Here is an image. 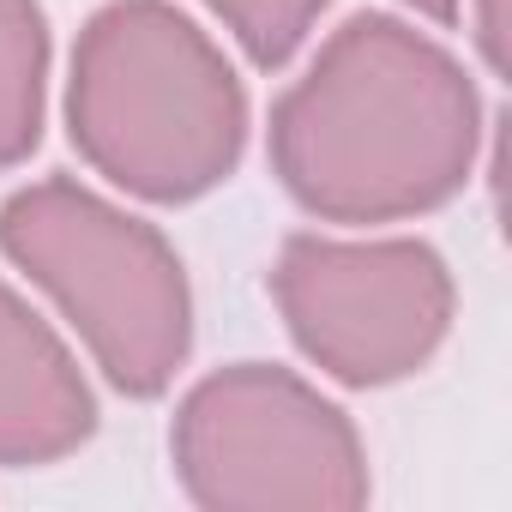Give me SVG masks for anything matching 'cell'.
Returning a JSON list of instances; mask_svg holds the SVG:
<instances>
[{
	"mask_svg": "<svg viewBox=\"0 0 512 512\" xmlns=\"http://www.w3.org/2000/svg\"><path fill=\"white\" fill-rule=\"evenodd\" d=\"M488 145L476 73L404 13H350L272 97L278 187L332 229H392L452 205Z\"/></svg>",
	"mask_w": 512,
	"mask_h": 512,
	"instance_id": "obj_1",
	"label": "cell"
},
{
	"mask_svg": "<svg viewBox=\"0 0 512 512\" xmlns=\"http://www.w3.org/2000/svg\"><path fill=\"white\" fill-rule=\"evenodd\" d=\"M61 115L79 163L145 205L217 193L253 133L247 79L175 0H103L73 37Z\"/></svg>",
	"mask_w": 512,
	"mask_h": 512,
	"instance_id": "obj_2",
	"label": "cell"
},
{
	"mask_svg": "<svg viewBox=\"0 0 512 512\" xmlns=\"http://www.w3.org/2000/svg\"><path fill=\"white\" fill-rule=\"evenodd\" d=\"M7 260L79 338L121 398H163L193 356V278L175 241L79 175H37L0 199Z\"/></svg>",
	"mask_w": 512,
	"mask_h": 512,
	"instance_id": "obj_3",
	"label": "cell"
},
{
	"mask_svg": "<svg viewBox=\"0 0 512 512\" xmlns=\"http://www.w3.org/2000/svg\"><path fill=\"white\" fill-rule=\"evenodd\" d=\"M175 488L205 512H356L374 500L356 416L284 362H223L169 416Z\"/></svg>",
	"mask_w": 512,
	"mask_h": 512,
	"instance_id": "obj_4",
	"label": "cell"
},
{
	"mask_svg": "<svg viewBox=\"0 0 512 512\" xmlns=\"http://www.w3.org/2000/svg\"><path fill=\"white\" fill-rule=\"evenodd\" d=\"M266 290L302 362L350 392L416 380L458 320L446 253L398 229H290Z\"/></svg>",
	"mask_w": 512,
	"mask_h": 512,
	"instance_id": "obj_5",
	"label": "cell"
},
{
	"mask_svg": "<svg viewBox=\"0 0 512 512\" xmlns=\"http://www.w3.org/2000/svg\"><path fill=\"white\" fill-rule=\"evenodd\" d=\"M97 392L61 326L0 278V470H49L91 446Z\"/></svg>",
	"mask_w": 512,
	"mask_h": 512,
	"instance_id": "obj_6",
	"label": "cell"
},
{
	"mask_svg": "<svg viewBox=\"0 0 512 512\" xmlns=\"http://www.w3.org/2000/svg\"><path fill=\"white\" fill-rule=\"evenodd\" d=\"M55 31L43 0H0V175L31 163L49 127Z\"/></svg>",
	"mask_w": 512,
	"mask_h": 512,
	"instance_id": "obj_7",
	"label": "cell"
},
{
	"mask_svg": "<svg viewBox=\"0 0 512 512\" xmlns=\"http://www.w3.org/2000/svg\"><path fill=\"white\" fill-rule=\"evenodd\" d=\"M199 7L229 31V43L247 55V67L284 73L320 31L332 0H199Z\"/></svg>",
	"mask_w": 512,
	"mask_h": 512,
	"instance_id": "obj_8",
	"label": "cell"
},
{
	"mask_svg": "<svg viewBox=\"0 0 512 512\" xmlns=\"http://www.w3.org/2000/svg\"><path fill=\"white\" fill-rule=\"evenodd\" d=\"M458 19H470L488 79H506V0H458Z\"/></svg>",
	"mask_w": 512,
	"mask_h": 512,
	"instance_id": "obj_9",
	"label": "cell"
},
{
	"mask_svg": "<svg viewBox=\"0 0 512 512\" xmlns=\"http://www.w3.org/2000/svg\"><path fill=\"white\" fill-rule=\"evenodd\" d=\"M404 13H416L422 25H440V31H452V25H464L458 19V0H398Z\"/></svg>",
	"mask_w": 512,
	"mask_h": 512,
	"instance_id": "obj_10",
	"label": "cell"
}]
</instances>
